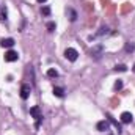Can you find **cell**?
I'll return each mask as SVG.
<instances>
[{"label":"cell","mask_w":135,"mask_h":135,"mask_svg":"<svg viewBox=\"0 0 135 135\" xmlns=\"http://www.w3.org/2000/svg\"><path fill=\"white\" fill-rule=\"evenodd\" d=\"M38 2H39V3H44V2H47V0H38Z\"/></svg>","instance_id":"20"},{"label":"cell","mask_w":135,"mask_h":135,"mask_svg":"<svg viewBox=\"0 0 135 135\" xmlns=\"http://www.w3.org/2000/svg\"><path fill=\"white\" fill-rule=\"evenodd\" d=\"M65 57H66V60H69V61H75L79 58V52L75 49H72V47H68L66 50H65Z\"/></svg>","instance_id":"3"},{"label":"cell","mask_w":135,"mask_h":135,"mask_svg":"<svg viewBox=\"0 0 135 135\" xmlns=\"http://www.w3.org/2000/svg\"><path fill=\"white\" fill-rule=\"evenodd\" d=\"M132 121H134V116H132L131 112H123L121 113V123L123 124H131Z\"/></svg>","instance_id":"6"},{"label":"cell","mask_w":135,"mask_h":135,"mask_svg":"<svg viewBox=\"0 0 135 135\" xmlns=\"http://www.w3.org/2000/svg\"><path fill=\"white\" fill-rule=\"evenodd\" d=\"M121 88H123V80H116L115 85H113V90H115V91H119Z\"/></svg>","instance_id":"16"},{"label":"cell","mask_w":135,"mask_h":135,"mask_svg":"<svg viewBox=\"0 0 135 135\" xmlns=\"http://www.w3.org/2000/svg\"><path fill=\"white\" fill-rule=\"evenodd\" d=\"M30 93H32V85L24 83V85L21 86V98L25 101V99H28V98H30Z\"/></svg>","instance_id":"4"},{"label":"cell","mask_w":135,"mask_h":135,"mask_svg":"<svg viewBox=\"0 0 135 135\" xmlns=\"http://www.w3.org/2000/svg\"><path fill=\"white\" fill-rule=\"evenodd\" d=\"M0 46L6 47V49H11L14 46V39L13 38H3V39H0Z\"/></svg>","instance_id":"9"},{"label":"cell","mask_w":135,"mask_h":135,"mask_svg":"<svg viewBox=\"0 0 135 135\" xmlns=\"http://www.w3.org/2000/svg\"><path fill=\"white\" fill-rule=\"evenodd\" d=\"M66 16L69 17L71 22H75L77 21V11L72 9V8H66Z\"/></svg>","instance_id":"10"},{"label":"cell","mask_w":135,"mask_h":135,"mask_svg":"<svg viewBox=\"0 0 135 135\" xmlns=\"http://www.w3.org/2000/svg\"><path fill=\"white\" fill-rule=\"evenodd\" d=\"M0 19L2 21H6L8 19V8L6 6H2V9H0Z\"/></svg>","instance_id":"13"},{"label":"cell","mask_w":135,"mask_h":135,"mask_svg":"<svg viewBox=\"0 0 135 135\" xmlns=\"http://www.w3.org/2000/svg\"><path fill=\"white\" fill-rule=\"evenodd\" d=\"M54 94H55L57 98H63V96H65V90H63L61 86H55V88H54Z\"/></svg>","instance_id":"11"},{"label":"cell","mask_w":135,"mask_h":135,"mask_svg":"<svg viewBox=\"0 0 135 135\" xmlns=\"http://www.w3.org/2000/svg\"><path fill=\"white\" fill-rule=\"evenodd\" d=\"M134 72H135V65H134Z\"/></svg>","instance_id":"21"},{"label":"cell","mask_w":135,"mask_h":135,"mask_svg":"<svg viewBox=\"0 0 135 135\" xmlns=\"http://www.w3.org/2000/svg\"><path fill=\"white\" fill-rule=\"evenodd\" d=\"M124 50L127 52V54H132L135 50V42H126V46H124Z\"/></svg>","instance_id":"12"},{"label":"cell","mask_w":135,"mask_h":135,"mask_svg":"<svg viewBox=\"0 0 135 135\" xmlns=\"http://www.w3.org/2000/svg\"><path fill=\"white\" fill-rule=\"evenodd\" d=\"M47 75H49V77L57 79V77H58V71H57V69H54V68H50V69L47 71Z\"/></svg>","instance_id":"15"},{"label":"cell","mask_w":135,"mask_h":135,"mask_svg":"<svg viewBox=\"0 0 135 135\" xmlns=\"http://www.w3.org/2000/svg\"><path fill=\"white\" fill-rule=\"evenodd\" d=\"M41 14L42 16H50V8L49 6H42L41 8Z\"/></svg>","instance_id":"18"},{"label":"cell","mask_w":135,"mask_h":135,"mask_svg":"<svg viewBox=\"0 0 135 135\" xmlns=\"http://www.w3.org/2000/svg\"><path fill=\"white\" fill-rule=\"evenodd\" d=\"M107 118H108V121H110V123H112V124H113V126L116 127V131H118V132H121V124H119L118 121H115V119H113V118H112L110 115H107Z\"/></svg>","instance_id":"14"},{"label":"cell","mask_w":135,"mask_h":135,"mask_svg":"<svg viewBox=\"0 0 135 135\" xmlns=\"http://www.w3.org/2000/svg\"><path fill=\"white\" fill-rule=\"evenodd\" d=\"M55 28H57V24L55 22H47V30L49 32H54Z\"/></svg>","instance_id":"19"},{"label":"cell","mask_w":135,"mask_h":135,"mask_svg":"<svg viewBox=\"0 0 135 135\" xmlns=\"http://www.w3.org/2000/svg\"><path fill=\"white\" fill-rule=\"evenodd\" d=\"M96 129H98L99 132H105V131H108V129H110V121H105V119L99 121V123L96 124Z\"/></svg>","instance_id":"7"},{"label":"cell","mask_w":135,"mask_h":135,"mask_svg":"<svg viewBox=\"0 0 135 135\" xmlns=\"http://www.w3.org/2000/svg\"><path fill=\"white\" fill-rule=\"evenodd\" d=\"M115 71H116V72H118V71H119V72H126V71H127V66H126V65H116V66H115Z\"/></svg>","instance_id":"17"},{"label":"cell","mask_w":135,"mask_h":135,"mask_svg":"<svg viewBox=\"0 0 135 135\" xmlns=\"http://www.w3.org/2000/svg\"><path fill=\"white\" fill-rule=\"evenodd\" d=\"M30 115L36 119V129H38L39 124H41V121H42V113H41L39 107H32V108H30Z\"/></svg>","instance_id":"1"},{"label":"cell","mask_w":135,"mask_h":135,"mask_svg":"<svg viewBox=\"0 0 135 135\" xmlns=\"http://www.w3.org/2000/svg\"><path fill=\"white\" fill-rule=\"evenodd\" d=\"M107 35H110V28H108L107 25H102L101 28H99V32L94 35V36H90V39H93V38H101V36H107Z\"/></svg>","instance_id":"8"},{"label":"cell","mask_w":135,"mask_h":135,"mask_svg":"<svg viewBox=\"0 0 135 135\" xmlns=\"http://www.w3.org/2000/svg\"><path fill=\"white\" fill-rule=\"evenodd\" d=\"M102 54H104V44H96V46H93L91 50H90V55H91L93 58H99Z\"/></svg>","instance_id":"2"},{"label":"cell","mask_w":135,"mask_h":135,"mask_svg":"<svg viewBox=\"0 0 135 135\" xmlns=\"http://www.w3.org/2000/svg\"><path fill=\"white\" fill-rule=\"evenodd\" d=\"M17 58H19V54H17V52H14V50H8V52L5 54V61H8V63L16 61Z\"/></svg>","instance_id":"5"}]
</instances>
